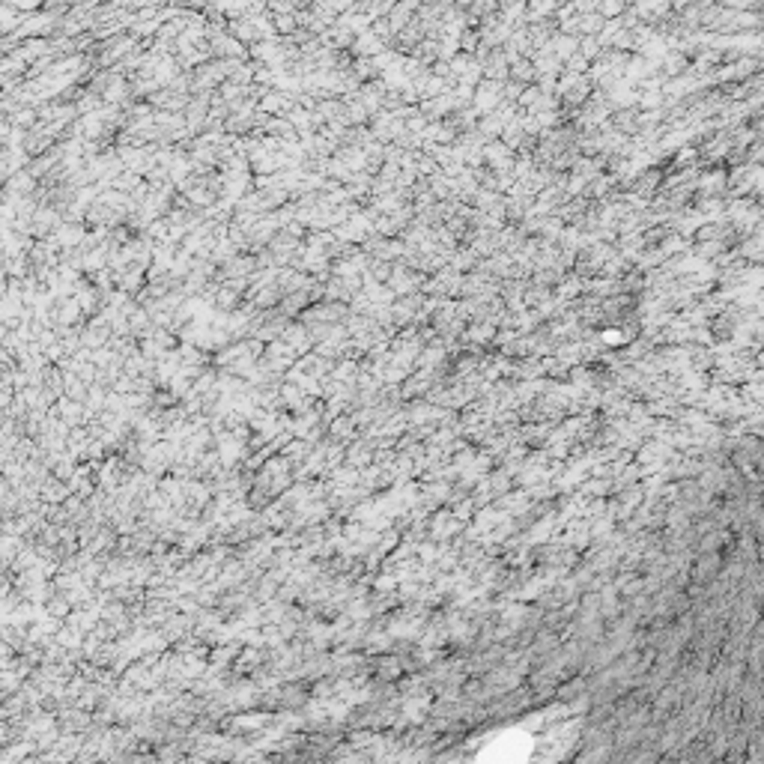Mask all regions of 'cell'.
I'll use <instances>...</instances> for the list:
<instances>
[{
	"instance_id": "6da1fadb",
	"label": "cell",
	"mask_w": 764,
	"mask_h": 764,
	"mask_svg": "<svg viewBox=\"0 0 764 764\" xmlns=\"http://www.w3.org/2000/svg\"><path fill=\"white\" fill-rule=\"evenodd\" d=\"M385 48H388V45H385V42H382L377 33L370 31V27H367L365 33H358V36L353 39V54H358V57H377V54L385 51Z\"/></svg>"
},
{
	"instance_id": "7a4b0ae2",
	"label": "cell",
	"mask_w": 764,
	"mask_h": 764,
	"mask_svg": "<svg viewBox=\"0 0 764 764\" xmlns=\"http://www.w3.org/2000/svg\"><path fill=\"white\" fill-rule=\"evenodd\" d=\"M457 45H460V51H463V54H475V51H478V45H481V31H478V27H463L460 36H457Z\"/></svg>"
},
{
	"instance_id": "3957f363",
	"label": "cell",
	"mask_w": 764,
	"mask_h": 764,
	"mask_svg": "<svg viewBox=\"0 0 764 764\" xmlns=\"http://www.w3.org/2000/svg\"><path fill=\"white\" fill-rule=\"evenodd\" d=\"M603 24H607V18H603L600 12H582L580 16V36H597Z\"/></svg>"
},
{
	"instance_id": "277c9868",
	"label": "cell",
	"mask_w": 764,
	"mask_h": 764,
	"mask_svg": "<svg viewBox=\"0 0 764 764\" xmlns=\"http://www.w3.org/2000/svg\"><path fill=\"white\" fill-rule=\"evenodd\" d=\"M600 51H603V45L597 42V36H580V54L585 57V60L594 63L600 57Z\"/></svg>"
}]
</instances>
